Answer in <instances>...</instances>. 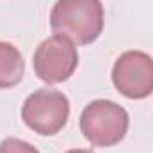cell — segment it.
I'll return each mask as SVG.
<instances>
[{"mask_svg":"<svg viewBox=\"0 0 153 153\" xmlns=\"http://www.w3.org/2000/svg\"><path fill=\"white\" fill-rule=\"evenodd\" d=\"M105 14L102 0H57L50 13V27L55 36L73 45H91L103 32Z\"/></svg>","mask_w":153,"mask_h":153,"instance_id":"1","label":"cell"},{"mask_svg":"<svg viewBox=\"0 0 153 153\" xmlns=\"http://www.w3.org/2000/svg\"><path fill=\"white\" fill-rule=\"evenodd\" d=\"M128 112L112 100H94L80 114V130L84 137L100 148L119 144L128 132Z\"/></svg>","mask_w":153,"mask_h":153,"instance_id":"2","label":"cell"},{"mask_svg":"<svg viewBox=\"0 0 153 153\" xmlns=\"http://www.w3.org/2000/svg\"><path fill=\"white\" fill-rule=\"evenodd\" d=\"M70 117V100L55 89H38L27 96L22 107L23 123L39 135L59 134Z\"/></svg>","mask_w":153,"mask_h":153,"instance_id":"3","label":"cell"},{"mask_svg":"<svg viewBox=\"0 0 153 153\" xmlns=\"http://www.w3.org/2000/svg\"><path fill=\"white\" fill-rule=\"evenodd\" d=\"M114 87L130 100H143L153 93V57L141 50H128L112 66Z\"/></svg>","mask_w":153,"mask_h":153,"instance_id":"4","label":"cell"},{"mask_svg":"<svg viewBox=\"0 0 153 153\" xmlns=\"http://www.w3.org/2000/svg\"><path fill=\"white\" fill-rule=\"evenodd\" d=\"M32 66L39 80L45 84H61L75 73L78 66V52L70 39L52 36L36 48Z\"/></svg>","mask_w":153,"mask_h":153,"instance_id":"5","label":"cell"},{"mask_svg":"<svg viewBox=\"0 0 153 153\" xmlns=\"http://www.w3.org/2000/svg\"><path fill=\"white\" fill-rule=\"evenodd\" d=\"M25 73V62L20 50L5 41H0V89L18 85Z\"/></svg>","mask_w":153,"mask_h":153,"instance_id":"6","label":"cell"},{"mask_svg":"<svg viewBox=\"0 0 153 153\" xmlns=\"http://www.w3.org/2000/svg\"><path fill=\"white\" fill-rule=\"evenodd\" d=\"M0 153H39V150L27 141L16 139V137H7L0 143Z\"/></svg>","mask_w":153,"mask_h":153,"instance_id":"7","label":"cell"},{"mask_svg":"<svg viewBox=\"0 0 153 153\" xmlns=\"http://www.w3.org/2000/svg\"><path fill=\"white\" fill-rule=\"evenodd\" d=\"M66 153H93L91 150H80V148H76V150H70V152Z\"/></svg>","mask_w":153,"mask_h":153,"instance_id":"8","label":"cell"}]
</instances>
